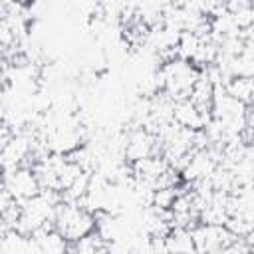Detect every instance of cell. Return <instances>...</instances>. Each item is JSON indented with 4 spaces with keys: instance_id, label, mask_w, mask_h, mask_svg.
I'll return each mask as SVG.
<instances>
[{
    "instance_id": "6da1fadb",
    "label": "cell",
    "mask_w": 254,
    "mask_h": 254,
    "mask_svg": "<svg viewBox=\"0 0 254 254\" xmlns=\"http://www.w3.org/2000/svg\"><path fill=\"white\" fill-rule=\"evenodd\" d=\"M54 228L71 244L95 230V218L75 200H64L56 208Z\"/></svg>"
}]
</instances>
